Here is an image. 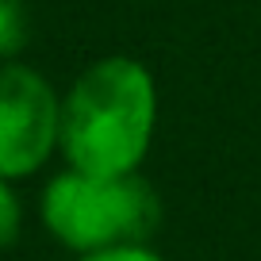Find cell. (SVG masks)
I'll use <instances>...</instances> for the list:
<instances>
[{"instance_id":"cell-5","label":"cell","mask_w":261,"mask_h":261,"mask_svg":"<svg viewBox=\"0 0 261 261\" xmlns=\"http://www.w3.org/2000/svg\"><path fill=\"white\" fill-rule=\"evenodd\" d=\"M23 230V207H19V196L12 188V180L0 177V253L12 250Z\"/></svg>"},{"instance_id":"cell-6","label":"cell","mask_w":261,"mask_h":261,"mask_svg":"<svg viewBox=\"0 0 261 261\" xmlns=\"http://www.w3.org/2000/svg\"><path fill=\"white\" fill-rule=\"evenodd\" d=\"M77 261H165L158 250H150V242H127V246H108V250L77 253Z\"/></svg>"},{"instance_id":"cell-1","label":"cell","mask_w":261,"mask_h":261,"mask_svg":"<svg viewBox=\"0 0 261 261\" xmlns=\"http://www.w3.org/2000/svg\"><path fill=\"white\" fill-rule=\"evenodd\" d=\"M158 127V85L139 58L108 54L85 65L62 96L58 150L69 169L139 173Z\"/></svg>"},{"instance_id":"cell-3","label":"cell","mask_w":261,"mask_h":261,"mask_svg":"<svg viewBox=\"0 0 261 261\" xmlns=\"http://www.w3.org/2000/svg\"><path fill=\"white\" fill-rule=\"evenodd\" d=\"M62 130V96L54 85L16 62L0 65V177L23 180L39 173L58 150Z\"/></svg>"},{"instance_id":"cell-2","label":"cell","mask_w":261,"mask_h":261,"mask_svg":"<svg viewBox=\"0 0 261 261\" xmlns=\"http://www.w3.org/2000/svg\"><path fill=\"white\" fill-rule=\"evenodd\" d=\"M162 223V200L139 173L65 169L42 188V227L73 253L150 242Z\"/></svg>"},{"instance_id":"cell-4","label":"cell","mask_w":261,"mask_h":261,"mask_svg":"<svg viewBox=\"0 0 261 261\" xmlns=\"http://www.w3.org/2000/svg\"><path fill=\"white\" fill-rule=\"evenodd\" d=\"M31 19H27L23 0H0V65L16 62L19 50L27 46Z\"/></svg>"}]
</instances>
